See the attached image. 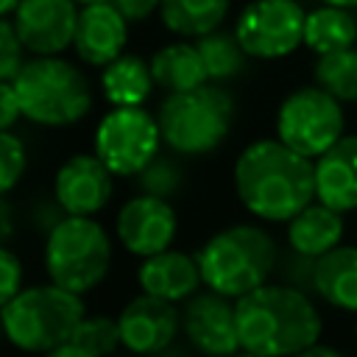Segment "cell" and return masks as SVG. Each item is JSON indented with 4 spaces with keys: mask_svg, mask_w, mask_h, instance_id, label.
Returning a JSON list of instances; mask_svg holds the SVG:
<instances>
[{
    "mask_svg": "<svg viewBox=\"0 0 357 357\" xmlns=\"http://www.w3.org/2000/svg\"><path fill=\"white\" fill-rule=\"evenodd\" d=\"M234 312L243 351L293 357L321 337V315L301 287L265 282L234 298Z\"/></svg>",
    "mask_w": 357,
    "mask_h": 357,
    "instance_id": "2",
    "label": "cell"
},
{
    "mask_svg": "<svg viewBox=\"0 0 357 357\" xmlns=\"http://www.w3.org/2000/svg\"><path fill=\"white\" fill-rule=\"evenodd\" d=\"M181 332L187 343L206 357H234L240 351L234 304L229 296L209 287L187 298L181 310Z\"/></svg>",
    "mask_w": 357,
    "mask_h": 357,
    "instance_id": "11",
    "label": "cell"
},
{
    "mask_svg": "<svg viewBox=\"0 0 357 357\" xmlns=\"http://www.w3.org/2000/svg\"><path fill=\"white\" fill-rule=\"evenodd\" d=\"M137 282H139L142 293H151V296L178 304V301H187L192 293H198L204 279H201V265L195 257H190L184 251L165 248V251L142 259V265L137 271Z\"/></svg>",
    "mask_w": 357,
    "mask_h": 357,
    "instance_id": "18",
    "label": "cell"
},
{
    "mask_svg": "<svg viewBox=\"0 0 357 357\" xmlns=\"http://www.w3.org/2000/svg\"><path fill=\"white\" fill-rule=\"evenodd\" d=\"M78 6H89V3H106V0H75Z\"/></svg>",
    "mask_w": 357,
    "mask_h": 357,
    "instance_id": "42",
    "label": "cell"
},
{
    "mask_svg": "<svg viewBox=\"0 0 357 357\" xmlns=\"http://www.w3.org/2000/svg\"><path fill=\"white\" fill-rule=\"evenodd\" d=\"M201 279L209 290L240 298L265 284L276 268V243L262 226L237 223L209 237L198 251Z\"/></svg>",
    "mask_w": 357,
    "mask_h": 357,
    "instance_id": "4",
    "label": "cell"
},
{
    "mask_svg": "<svg viewBox=\"0 0 357 357\" xmlns=\"http://www.w3.org/2000/svg\"><path fill=\"white\" fill-rule=\"evenodd\" d=\"M148 61H151V73H153L156 86L165 89L167 95L170 92H187V89H195V86L209 81L201 50L192 39L170 42V45L153 50V56Z\"/></svg>",
    "mask_w": 357,
    "mask_h": 357,
    "instance_id": "21",
    "label": "cell"
},
{
    "mask_svg": "<svg viewBox=\"0 0 357 357\" xmlns=\"http://www.w3.org/2000/svg\"><path fill=\"white\" fill-rule=\"evenodd\" d=\"M162 142L178 156L212 153L231 128L234 98L223 84L206 81L187 92H170L156 112Z\"/></svg>",
    "mask_w": 357,
    "mask_h": 357,
    "instance_id": "5",
    "label": "cell"
},
{
    "mask_svg": "<svg viewBox=\"0 0 357 357\" xmlns=\"http://www.w3.org/2000/svg\"><path fill=\"white\" fill-rule=\"evenodd\" d=\"M343 103L318 84L298 86L279 103L276 137L310 159H318L324 151H329L343 137Z\"/></svg>",
    "mask_w": 357,
    "mask_h": 357,
    "instance_id": "8",
    "label": "cell"
},
{
    "mask_svg": "<svg viewBox=\"0 0 357 357\" xmlns=\"http://www.w3.org/2000/svg\"><path fill=\"white\" fill-rule=\"evenodd\" d=\"M0 332H3V321H0Z\"/></svg>",
    "mask_w": 357,
    "mask_h": 357,
    "instance_id": "44",
    "label": "cell"
},
{
    "mask_svg": "<svg viewBox=\"0 0 357 357\" xmlns=\"http://www.w3.org/2000/svg\"><path fill=\"white\" fill-rule=\"evenodd\" d=\"M234 357H265V354H254V351H243V349H240Z\"/></svg>",
    "mask_w": 357,
    "mask_h": 357,
    "instance_id": "41",
    "label": "cell"
},
{
    "mask_svg": "<svg viewBox=\"0 0 357 357\" xmlns=\"http://www.w3.org/2000/svg\"><path fill=\"white\" fill-rule=\"evenodd\" d=\"M14 89L22 117L45 128L75 126L92 109L89 78L81 73V67L61 56L25 59L14 78Z\"/></svg>",
    "mask_w": 357,
    "mask_h": 357,
    "instance_id": "3",
    "label": "cell"
},
{
    "mask_svg": "<svg viewBox=\"0 0 357 357\" xmlns=\"http://www.w3.org/2000/svg\"><path fill=\"white\" fill-rule=\"evenodd\" d=\"M153 86L151 61L137 53H120L114 61L100 67V89L112 106H142Z\"/></svg>",
    "mask_w": 357,
    "mask_h": 357,
    "instance_id": "22",
    "label": "cell"
},
{
    "mask_svg": "<svg viewBox=\"0 0 357 357\" xmlns=\"http://www.w3.org/2000/svg\"><path fill=\"white\" fill-rule=\"evenodd\" d=\"M137 184L145 195H156L170 201L173 195H178L181 184H184V170L173 156H153L139 173H137Z\"/></svg>",
    "mask_w": 357,
    "mask_h": 357,
    "instance_id": "28",
    "label": "cell"
},
{
    "mask_svg": "<svg viewBox=\"0 0 357 357\" xmlns=\"http://www.w3.org/2000/svg\"><path fill=\"white\" fill-rule=\"evenodd\" d=\"M321 3H329V6H340V8H357V0H321Z\"/></svg>",
    "mask_w": 357,
    "mask_h": 357,
    "instance_id": "40",
    "label": "cell"
},
{
    "mask_svg": "<svg viewBox=\"0 0 357 357\" xmlns=\"http://www.w3.org/2000/svg\"><path fill=\"white\" fill-rule=\"evenodd\" d=\"M28 167V153L25 145L17 134L0 131V195L14 190Z\"/></svg>",
    "mask_w": 357,
    "mask_h": 357,
    "instance_id": "29",
    "label": "cell"
},
{
    "mask_svg": "<svg viewBox=\"0 0 357 357\" xmlns=\"http://www.w3.org/2000/svg\"><path fill=\"white\" fill-rule=\"evenodd\" d=\"M307 8L301 0H251L234 20V33L248 59H287L304 45Z\"/></svg>",
    "mask_w": 357,
    "mask_h": 357,
    "instance_id": "10",
    "label": "cell"
},
{
    "mask_svg": "<svg viewBox=\"0 0 357 357\" xmlns=\"http://www.w3.org/2000/svg\"><path fill=\"white\" fill-rule=\"evenodd\" d=\"M312 78L340 103H357V47L318 56L312 67Z\"/></svg>",
    "mask_w": 357,
    "mask_h": 357,
    "instance_id": "26",
    "label": "cell"
},
{
    "mask_svg": "<svg viewBox=\"0 0 357 357\" xmlns=\"http://www.w3.org/2000/svg\"><path fill=\"white\" fill-rule=\"evenodd\" d=\"M315 293L337 307L357 312V245H335L312 265Z\"/></svg>",
    "mask_w": 357,
    "mask_h": 357,
    "instance_id": "19",
    "label": "cell"
},
{
    "mask_svg": "<svg viewBox=\"0 0 357 357\" xmlns=\"http://www.w3.org/2000/svg\"><path fill=\"white\" fill-rule=\"evenodd\" d=\"M22 262L14 251L0 245V310L22 290Z\"/></svg>",
    "mask_w": 357,
    "mask_h": 357,
    "instance_id": "31",
    "label": "cell"
},
{
    "mask_svg": "<svg viewBox=\"0 0 357 357\" xmlns=\"http://www.w3.org/2000/svg\"><path fill=\"white\" fill-rule=\"evenodd\" d=\"M120 340L128 354L151 357L170 346L181 326V312L173 301L142 293L134 296L117 315Z\"/></svg>",
    "mask_w": 357,
    "mask_h": 357,
    "instance_id": "13",
    "label": "cell"
},
{
    "mask_svg": "<svg viewBox=\"0 0 357 357\" xmlns=\"http://www.w3.org/2000/svg\"><path fill=\"white\" fill-rule=\"evenodd\" d=\"M84 301L78 293L50 284L22 287L3 310V335L11 346L28 354H45L70 343L78 321L84 318Z\"/></svg>",
    "mask_w": 357,
    "mask_h": 357,
    "instance_id": "6",
    "label": "cell"
},
{
    "mask_svg": "<svg viewBox=\"0 0 357 357\" xmlns=\"http://www.w3.org/2000/svg\"><path fill=\"white\" fill-rule=\"evenodd\" d=\"M112 170L95 153H75L59 170L53 181L56 201L67 215H98L112 198Z\"/></svg>",
    "mask_w": 357,
    "mask_h": 357,
    "instance_id": "15",
    "label": "cell"
},
{
    "mask_svg": "<svg viewBox=\"0 0 357 357\" xmlns=\"http://www.w3.org/2000/svg\"><path fill=\"white\" fill-rule=\"evenodd\" d=\"M178 218L170 201L156 195H134L117 212V240L128 254L151 257L173 245Z\"/></svg>",
    "mask_w": 357,
    "mask_h": 357,
    "instance_id": "14",
    "label": "cell"
},
{
    "mask_svg": "<svg viewBox=\"0 0 357 357\" xmlns=\"http://www.w3.org/2000/svg\"><path fill=\"white\" fill-rule=\"evenodd\" d=\"M11 237H14V209L0 195V245H6Z\"/></svg>",
    "mask_w": 357,
    "mask_h": 357,
    "instance_id": "35",
    "label": "cell"
},
{
    "mask_svg": "<svg viewBox=\"0 0 357 357\" xmlns=\"http://www.w3.org/2000/svg\"><path fill=\"white\" fill-rule=\"evenodd\" d=\"M78 11L75 0H20L11 22L31 56H59L73 47Z\"/></svg>",
    "mask_w": 357,
    "mask_h": 357,
    "instance_id": "12",
    "label": "cell"
},
{
    "mask_svg": "<svg viewBox=\"0 0 357 357\" xmlns=\"http://www.w3.org/2000/svg\"><path fill=\"white\" fill-rule=\"evenodd\" d=\"M64 218H67V209L56 201V195H53V198H42V201L33 206V212H31V223H33V229L42 231V234H50Z\"/></svg>",
    "mask_w": 357,
    "mask_h": 357,
    "instance_id": "32",
    "label": "cell"
},
{
    "mask_svg": "<svg viewBox=\"0 0 357 357\" xmlns=\"http://www.w3.org/2000/svg\"><path fill=\"white\" fill-rule=\"evenodd\" d=\"M293 357H346V354H340V351H337V349H332V346H321V343H312V346H307V349L296 351Z\"/></svg>",
    "mask_w": 357,
    "mask_h": 357,
    "instance_id": "36",
    "label": "cell"
},
{
    "mask_svg": "<svg viewBox=\"0 0 357 357\" xmlns=\"http://www.w3.org/2000/svg\"><path fill=\"white\" fill-rule=\"evenodd\" d=\"M17 6H20V0H0V17H11Z\"/></svg>",
    "mask_w": 357,
    "mask_h": 357,
    "instance_id": "39",
    "label": "cell"
},
{
    "mask_svg": "<svg viewBox=\"0 0 357 357\" xmlns=\"http://www.w3.org/2000/svg\"><path fill=\"white\" fill-rule=\"evenodd\" d=\"M112 265V240L89 215H67L45 240L50 282L78 296L98 287Z\"/></svg>",
    "mask_w": 357,
    "mask_h": 357,
    "instance_id": "7",
    "label": "cell"
},
{
    "mask_svg": "<svg viewBox=\"0 0 357 357\" xmlns=\"http://www.w3.org/2000/svg\"><path fill=\"white\" fill-rule=\"evenodd\" d=\"M45 357H92V354L84 351L81 346H75V343L70 340V343H64V346H56V349L45 351Z\"/></svg>",
    "mask_w": 357,
    "mask_h": 357,
    "instance_id": "37",
    "label": "cell"
},
{
    "mask_svg": "<svg viewBox=\"0 0 357 357\" xmlns=\"http://www.w3.org/2000/svg\"><path fill=\"white\" fill-rule=\"evenodd\" d=\"M234 190L251 215L284 223L315 198V159L293 151L279 137L257 139L234 162Z\"/></svg>",
    "mask_w": 357,
    "mask_h": 357,
    "instance_id": "1",
    "label": "cell"
},
{
    "mask_svg": "<svg viewBox=\"0 0 357 357\" xmlns=\"http://www.w3.org/2000/svg\"><path fill=\"white\" fill-rule=\"evenodd\" d=\"M22 117L20 98L14 81H0V131H11V126Z\"/></svg>",
    "mask_w": 357,
    "mask_h": 357,
    "instance_id": "33",
    "label": "cell"
},
{
    "mask_svg": "<svg viewBox=\"0 0 357 357\" xmlns=\"http://www.w3.org/2000/svg\"><path fill=\"white\" fill-rule=\"evenodd\" d=\"M70 340L92 357H114V351L123 346L117 318L109 315H84Z\"/></svg>",
    "mask_w": 357,
    "mask_h": 357,
    "instance_id": "27",
    "label": "cell"
},
{
    "mask_svg": "<svg viewBox=\"0 0 357 357\" xmlns=\"http://www.w3.org/2000/svg\"><path fill=\"white\" fill-rule=\"evenodd\" d=\"M357 42V20L351 8L318 3L315 8H307L304 20V47L312 50L315 56L335 53L354 47Z\"/></svg>",
    "mask_w": 357,
    "mask_h": 357,
    "instance_id": "24",
    "label": "cell"
},
{
    "mask_svg": "<svg viewBox=\"0 0 357 357\" xmlns=\"http://www.w3.org/2000/svg\"><path fill=\"white\" fill-rule=\"evenodd\" d=\"M120 11H123V17L128 20V22H145V20H151L156 11H159V6H162V0H112Z\"/></svg>",
    "mask_w": 357,
    "mask_h": 357,
    "instance_id": "34",
    "label": "cell"
},
{
    "mask_svg": "<svg viewBox=\"0 0 357 357\" xmlns=\"http://www.w3.org/2000/svg\"><path fill=\"white\" fill-rule=\"evenodd\" d=\"M354 335H357V321H354Z\"/></svg>",
    "mask_w": 357,
    "mask_h": 357,
    "instance_id": "43",
    "label": "cell"
},
{
    "mask_svg": "<svg viewBox=\"0 0 357 357\" xmlns=\"http://www.w3.org/2000/svg\"><path fill=\"white\" fill-rule=\"evenodd\" d=\"M231 0H162L159 20L178 39H201L223 28Z\"/></svg>",
    "mask_w": 357,
    "mask_h": 357,
    "instance_id": "23",
    "label": "cell"
},
{
    "mask_svg": "<svg viewBox=\"0 0 357 357\" xmlns=\"http://www.w3.org/2000/svg\"><path fill=\"white\" fill-rule=\"evenodd\" d=\"M128 25L131 22L123 17V11L112 0L81 6L75 39H73L75 56L89 67H106L120 53H126Z\"/></svg>",
    "mask_w": 357,
    "mask_h": 357,
    "instance_id": "16",
    "label": "cell"
},
{
    "mask_svg": "<svg viewBox=\"0 0 357 357\" xmlns=\"http://www.w3.org/2000/svg\"><path fill=\"white\" fill-rule=\"evenodd\" d=\"M315 198L337 212L357 209V134H343L315 159Z\"/></svg>",
    "mask_w": 357,
    "mask_h": 357,
    "instance_id": "17",
    "label": "cell"
},
{
    "mask_svg": "<svg viewBox=\"0 0 357 357\" xmlns=\"http://www.w3.org/2000/svg\"><path fill=\"white\" fill-rule=\"evenodd\" d=\"M192 349V346H190ZM190 349L187 346H176V340L170 343V346H165L162 351H156V354H151V357H190Z\"/></svg>",
    "mask_w": 357,
    "mask_h": 357,
    "instance_id": "38",
    "label": "cell"
},
{
    "mask_svg": "<svg viewBox=\"0 0 357 357\" xmlns=\"http://www.w3.org/2000/svg\"><path fill=\"white\" fill-rule=\"evenodd\" d=\"M195 45L201 50V59H204V67H206L209 81L226 84V81L237 78L245 70L248 53L243 50V45H240V39H237L234 31L218 28V31L195 39Z\"/></svg>",
    "mask_w": 357,
    "mask_h": 357,
    "instance_id": "25",
    "label": "cell"
},
{
    "mask_svg": "<svg viewBox=\"0 0 357 357\" xmlns=\"http://www.w3.org/2000/svg\"><path fill=\"white\" fill-rule=\"evenodd\" d=\"M343 212L326 204H310L287 220V243L296 254L318 259L343 240Z\"/></svg>",
    "mask_w": 357,
    "mask_h": 357,
    "instance_id": "20",
    "label": "cell"
},
{
    "mask_svg": "<svg viewBox=\"0 0 357 357\" xmlns=\"http://www.w3.org/2000/svg\"><path fill=\"white\" fill-rule=\"evenodd\" d=\"M159 148V120L142 106H114L95 128V156L114 176H137Z\"/></svg>",
    "mask_w": 357,
    "mask_h": 357,
    "instance_id": "9",
    "label": "cell"
},
{
    "mask_svg": "<svg viewBox=\"0 0 357 357\" xmlns=\"http://www.w3.org/2000/svg\"><path fill=\"white\" fill-rule=\"evenodd\" d=\"M25 45L17 36L11 17H0V81H14L25 64Z\"/></svg>",
    "mask_w": 357,
    "mask_h": 357,
    "instance_id": "30",
    "label": "cell"
}]
</instances>
